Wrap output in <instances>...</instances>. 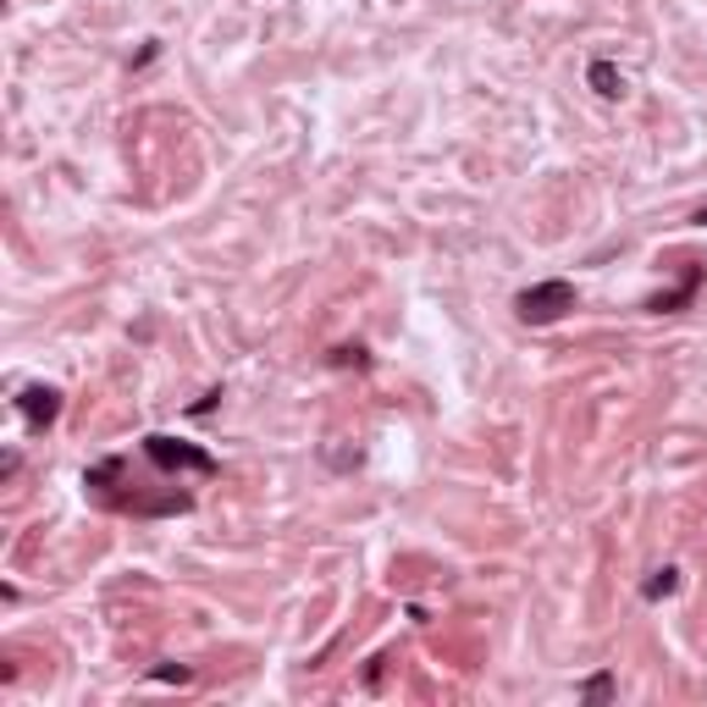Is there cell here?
I'll return each mask as SVG.
<instances>
[{
  "instance_id": "obj_5",
  "label": "cell",
  "mask_w": 707,
  "mask_h": 707,
  "mask_svg": "<svg viewBox=\"0 0 707 707\" xmlns=\"http://www.w3.org/2000/svg\"><path fill=\"white\" fill-rule=\"evenodd\" d=\"M674 591H680V570H669V564L642 580V597H647V602H663V597H674Z\"/></svg>"
},
{
  "instance_id": "obj_7",
  "label": "cell",
  "mask_w": 707,
  "mask_h": 707,
  "mask_svg": "<svg viewBox=\"0 0 707 707\" xmlns=\"http://www.w3.org/2000/svg\"><path fill=\"white\" fill-rule=\"evenodd\" d=\"M332 366H366V348H337Z\"/></svg>"
},
{
  "instance_id": "obj_3",
  "label": "cell",
  "mask_w": 707,
  "mask_h": 707,
  "mask_svg": "<svg viewBox=\"0 0 707 707\" xmlns=\"http://www.w3.org/2000/svg\"><path fill=\"white\" fill-rule=\"evenodd\" d=\"M17 409H23L28 431H50V426H56V415H61V393H56V387H23Z\"/></svg>"
},
{
  "instance_id": "obj_4",
  "label": "cell",
  "mask_w": 707,
  "mask_h": 707,
  "mask_svg": "<svg viewBox=\"0 0 707 707\" xmlns=\"http://www.w3.org/2000/svg\"><path fill=\"white\" fill-rule=\"evenodd\" d=\"M586 77H591V88H597L602 100H619V95H625V77H619V67H613V61H591V72H586Z\"/></svg>"
},
{
  "instance_id": "obj_9",
  "label": "cell",
  "mask_w": 707,
  "mask_h": 707,
  "mask_svg": "<svg viewBox=\"0 0 707 707\" xmlns=\"http://www.w3.org/2000/svg\"><path fill=\"white\" fill-rule=\"evenodd\" d=\"M696 227H707V205H702V211H696Z\"/></svg>"
},
{
  "instance_id": "obj_2",
  "label": "cell",
  "mask_w": 707,
  "mask_h": 707,
  "mask_svg": "<svg viewBox=\"0 0 707 707\" xmlns=\"http://www.w3.org/2000/svg\"><path fill=\"white\" fill-rule=\"evenodd\" d=\"M144 454H149L160 470H200V476H216V459H211L205 448H194V442H177V436H166V431L144 436Z\"/></svg>"
},
{
  "instance_id": "obj_8",
  "label": "cell",
  "mask_w": 707,
  "mask_h": 707,
  "mask_svg": "<svg viewBox=\"0 0 707 707\" xmlns=\"http://www.w3.org/2000/svg\"><path fill=\"white\" fill-rule=\"evenodd\" d=\"M155 680H166V685L177 680V685H183V680H189V669H183V663H160V669H155Z\"/></svg>"
},
{
  "instance_id": "obj_1",
  "label": "cell",
  "mask_w": 707,
  "mask_h": 707,
  "mask_svg": "<svg viewBox=\"0 0 707 707\" xmlns=\"http://www.w3.org/2000/svg\"><path fill=\"white\" fill-rule=\"evenodd\" d=\"M575 283H564V277H548V283H530L519 299H514V315L525 321V326H553V321H564L570 310H575Z\"/></svg>"
},
{
  "instance_id": "obj_6",
  "label": "cell",
  "mask_w": 707,
  "mask_h": 707,
  "mask_svg": "<svg viewBox=\"0 0 707 707\" xmlns=\"http://www.w3.org/2000/svg\"><path fill=\"white\" fill-rule=\"evenodd\" d=\"M580 702H613V674H608V669L591 674V680L580 685Z\"/></svg>"
}]
</instances>
